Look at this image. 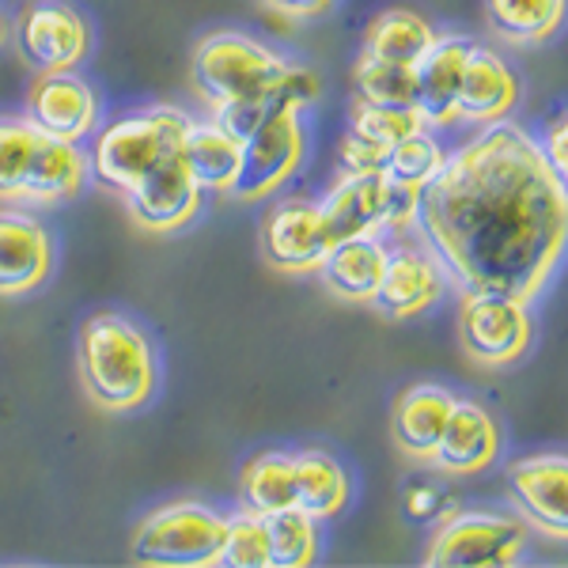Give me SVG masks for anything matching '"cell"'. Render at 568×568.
<instances>
[{
    "mask_svg": "<svg viewBox=\"0 0 568 568\" xmlns=\"http://www.w3.org/2000/svg\"><path fill=\"white\" fill-rule=\"evenodd\" d=\"M414 224L463 292L530 304L565 254V179L554 175L538 141L500 118L447 155L439 175L417 194Z\"/></svg>",
    "mask_w": 568,
    "mask_h": 568,
    "instance_id": "obj_1",
    "label": "cell"
},
{
    "mask_svg": "<svg viewBox=\"0 0 568 568\" xmlns=\"http://www.w3.org/2000/svg\"><path fill=\"white\" fill-rule=\"evenodd\" d=\"M80 379L88 398L106 414L141 409L155 394V353L141 326L103 311L80 329Z\"/></svg>",
    "mask_w": 568,
    "mask_h": 568,
    "instance_id": "obj_2",
    "label": "cell"
},
{
    "mask_svg": "<svg viewBox=\"0 0 568 568\" xmlns=\"http://www.w3.org/2000/svg\"><path fill=\"white\" fill-rule=\"evenodd\" d=\"M190 118L179 106H149L110 122L106 130L91 141L88 152V175L99 186L125 194L149 168H155L160 155L179 149Z\"/></svg>",
    "mask_w": 568,
    "mask_h": 568,
    "instance_id": "obj_3",
    "label": "cell"
},
{
    "mask_svg": "<svg viewBox=\"0 0 568 568\" xmlns=\"http://www.w3.org/2000/svg\"><path fill=\"white\" fill-rule=\"evenodd\" d=\"M227 519L197 500L149 511L133 535V561L160 568H216Z\"/></svg>",
    "mask_w": 568,
    "mask_h": 568,
    "instance_id": "obj_4",
    "label": "cell"
},
{
    "mask_svg": "<svg viewBox=\"0 0 568 568\" xmlns=\"http://www.w3.org/2000/svg\"><path fill=\"white\" fill-rule=\"evenodd\" d=\"M284 69H288V61L277 50L235 31L201 39L194 58H190V80H194L197 95L205 99L209 110L232 103V99L262 95Z\"/></svg>",
    "mask_w": 568,
    "mask_h": 568,
    "instance_id": "obj_5",
    "label": "cell"
},
{
    "mask_svg": "<svg viewBox=\"0 0 568 568\" xmlns=\"http://www.w3.org/2000/svg\"><path fill=\"white\" fill-rule=\"evenodd\" d=\"M414 190L390 186L379 171H353L329 186V194L318 201L329 246L356 235H375L379 227H406L414 224Z\"/></svg>",
    "mask_w": 568,
    "mask_h": 568,
    "instance_id": "obj_6",
    "label": "cell"
},
{
    "mask_svg": "<svg viewBox=\"0 0 568 568\" xmlns=\"http://www.w3.org/2000/svg\"><path fill=\"white\" fill-rule=\"evenodd\" d=\"M527 527L497 511L447 516L428 542V568H508L524 557Z\"/></svg>",
    "mask_w": 568,
    "mask_h": 568,
    "instance_id": "obj_7",
    "label": "cell"
},
{
    "mask_svg": "<svg viewBox=\"0 0 568 568\" xmlns=\"http://www.w3.org/2000/svg\"><path fill=\"white\" fill-rule=\"evenodd\" d=\"M240 144H243V163H240V179L232 186V197L243 201V205L273 197L284 182L296 175L300 163H304L307 136H304V122H300V110L270 114Z\"/></svg>",
    "mask_w": 568,
    "mask_h": 568,
    "instance_id": "obj_8",
    "label": "cell"
},
{
    "mask_svg": "<svg viewBox=\"0 0 568 568\" xmlns=\"http://www.w3.org/2000/svg\"><path fill=\"white\" fill-rule=\"evenodd\" d=\"M459 342L466 356L485 368H504V364L519 361L530 345L527 304L493 296V292H463Z\"/></svg>",
    "mask_w": 568,
    "mask_h": 568,
    "instance_id": "obj_9",
    "label": "cell"
},
{
    "mask_svg": "<svg viewBox=\"0 0 568 568\" xmlns=\"http://www.w3.org/2000/svg\"><path fill=\"white\" fill-rule=\"evenodd\" d=\"M16 42L34 72H69L88 58L91 27L65 0H31L16 20Z\"/></svg>",
    "mask_w": 568,
    "mask_h": 568,
    "instance_id": "obj_10",
    "label": "cell"
},
{
    "mask_svg": "<svg viewBox=\"0 0 568 568\" xmlns=\"http://www.w3.org/2000/svg\"><path fill=\"white\" fill-rule=\"evenodd\" d=\"M122 197H125V205H130V216L136 224L149 227L155 235H168V232L186 227L190 220L197 216L205 190L190 175L179 149H171L168 155H160L155 168L144 171Z\"/></svg>",
    "mask_w": 568,
    "mask_h": 568,
    "instance_id": "obj_11",
    "label": "cell"
},
{
    "mask_svg": "<svg viewBox=\"0 0 568 568\" xmlns=\"http://www.w3.org/2000/svg\"><path fill=\"white\" fill-rule=\"evenodd\" d=\"M27 118L34 130L80 144L99 125V95L77 72H39L27 91Z\"/></svg>",
    "mask_w": 568,
    "mask_h": 568,
    "instance_id": "obj_12",
    "label": "cell"
},
{
    "mask_svg": "<svg viewBox=\"0 0 568 568\" xmlns=\"http://www.w3.org/2000/svg\"><path fill=\"white\" fill-rule=\"evenodd\" d=\"M508 489L519 516L554 542L568 538V459L565 455H527L511 463Z\"/></svg>",
    "mask_w": 568,
    "mask_h": 568,
    "instance_id": "obj_13",
    "label": "cell"
},
{
    "mask_svg": "<svg viewBox=\"0 0 568 568\" xmlns=\"http://www.w3.org/2000/svg\"><path fill=\"white\" fill-rule=\"evenodd\" d=\"M53 240L27 209H0V296H27L50 277Z\"/></svg>",
    "mask_w": 568,
    "mask_h": 568,
    "instance_id": "obj_14",
    "label": "cell"
},
{
    "mask_svg": "<svg viewBox=\"0 0 568 568\" xmlns=\"http://www.w3.org/2000/svg\"><path fill=\"white\" fill-rule=\"evenodd\" d=\"M262 251L265 262L281 273H315L329 251L318 205L284 201V205L273 209L262 227Z\"/></svg>",
    "mask_w": 568,
    "mask_h": 568,
    "instance_id": "obj_15",
    "label": "cell"
},
{
    "mask_svg": "<svg viewBox=\"0 0 568 568\" xmlns=\"http://www.w3.org/2000/svg\"><path fill=\"white\" fill-rule=\"evenodd\" d=\"M444 288L447 273L439 270L433 254L417 251V246H398V251H387V265H383L372 304L387 318H414L433 307L444 296Z\"/></svg>",
    "mask_w": 568,
    "mask_h": 568,
    "instance_id": "obj_16",
    "label": "cell"
},
{
    "mask_svg": "<svg viewBox=\"0 0 568 568\" xmlns=\"http://www.w3.org/2000/svg\"><path fill=\"white\" fill-rule=\"evenodd\" d=\"M519 103V80L508 69V61L489 45H474L466 53L463 65V84H459V103H455V118L463 122H500L511 114V106Z\"/></svg>",
    "mask_w": 568,
    "mask_h": 568,
    "instance_id": "obj_17",
    "label": "cell"
},
{
    "mask_svg": "<svg viewBox=\"0 0 568 568\" xmlns=\"http://www.w3.org/2000/svg\"><path fill=\"white\" fill-rule=\"evenodd\" d=\"M500 455V433H497V420H493L478 402H459L455 398L452 417L444 425V436L436 444L433 463L444 474H481L497 463Z\"/></svg>",
    "mask_w": 568,
    "mask_h": 568,
    "instance_id": "obj_18",
    "label": "cell"
},
{
    "mask_svg": "<svg viewBox=\"0 0 568 568\" xmlns=\"http://www.w3.org/2000/svg\"><path fill=\"white\" fill-rule=\"evenodd\" d=\"M452 406L455 394L447 387H436V383H417V387L402 390L390 409V433L398 452H406L409 459L433 463Z\"/></svg>",
    "mask_w": 568,
    "mask_h": 568,
    "instance_id": "obj_19",
    "label": "cell"
},
{
    "mask_svg": "<svg viewBox=\"0 0 568 568\" xmlns=\"http://www.w3.org/2000/svg\"><path fill=\"white\" fill-rule=\"evenodd\" d=\"M466 53H470L466 39H436L433 50L414 65V110L425 125L455 122Z\"/></svg>",
    "mask_w": 568,
    "mask_h": 568,
    "instance_id": "obj_20",
    "label": "cell"
},
{
    "mask_svg": "<svg viewBox=\"0 0 568 568\" xmlns=\"http://www.w3.org/2000/svg\"><path fill=\"white\" fill-rule=\"evenodd\" d=\"M179 155L186 160L190 175L205 194H232L235 179H240V163H243V144L232 133H224L220 125L194 122L190 118L186 133L179 141Z\"/></svg>",
    "mask_w": 568,
    "mask_h": 568,
    "instance_id": "obj_21",
    "label": "cell"
},
{
    "mask_svg": "<svg viewBox=\"0 0 568 568\" xmlns=\"http://www.w3.org/2000/svg\"><path fill=\"white\" fill-rule=\"evenodd\" d=\"M383 265H387V246L375 235H356L342 240L326 251L318 273L326 277V288L345 304H372L375 288H379Z\"/></svg>",
    "mask_w": 568,
    "mask_h": 568,
    "instance_id": "obj_22",
    "label": "cell"
},
{
    "mask_svg": "<svg viewBox=\"0 0 568 568\" xmlns=\"http://www.w3.org/2000/svg\"><path fill=\"white\" fill-rule=\"evenodd\" d=\"M84 182H88V155L72 141H58V136L42 133L34 163L23 179L20 205H58V201L77 197L84 190Z\"/></svg>",
    "mask_w": 568,
    "mask_h": 568,
    "instance_id": "obj_23",
    "label": "cell"
},
{
    "mask_svg": "<svg viewBox=\"0 0 568 568\" xmlns=\"http://www.w3.org/2000/svg\"><path fill=\"white\" fill-rule=\"evenodd\" d=\"M439 39L436 27L425 16L409 12V8H387L368 23L364 31V53L379 61H394V65H409L414 69L433 42Z\"/></svg>",
    "mask_w": 568,
    "mask_h": 568,
    "instance_id": "obj_24",
    "label": "cell"
},
{
    "mask_svg": "<svg viewBox=\"0 0 568 568\" xmlns=\"http://www.w3.org/2000/svg\"><path fill=\"white\" fill-rule=\"evenodd\" d=\"M292 478H296V508L311 519H329L349 504V474L326 452L292 455Z\"/></svg>",
    "mask_w": 568,
    "mask_h": 568,
    "instance_id": "obj_25",
    "label": "cell"
},
{
    "mask_svg": "<svg viewBox=\"0 0 568 568\" xmlns=\"http://www.w3.org/2000/svg\"><path fill=\"white\" fill-rule=\"evenodd\" d=\"M485 20L504 42L535 45L565 23V0H485Z\"/></svg>",
    "mask_w": 568,
    "mask_h": 568,
    "instance_id": "obj_26",
    "label": "cell"
},
{
    "mask_svg": "<svg viewBox=\"0 0 568 568\" xmlns=\"http://www.w3.org/2000/svg\"><path fill=\"white\" fill-rule=\"evenodd\" d=\"M240 493L246 511L273 516V511L296 508V478H292V455L265 452L243 466Z\"/></svg>",
    "mask_w": 568,
    "mask_h": 568,
    "instance_id": "obj_27",
    "label": "cell"
},
{
    "mask_svg": "<svg viewBox=\"0 0 568 568\" xmlns=\"http://www.w3.org/2000/svg\"><path fill=\"white\" fill-rule=\"evenodd\" d=\"M444 160H447V152L439 149V141L428 133V125H420L417 133H409V136H402L398 144H390L387 155H383L379 175L387 179L390 186L420 194V190L439 175Z\"/></svg>",
    "mask_w": 568,
    "mask_h": 568,
    "instance_id": "obj_28",
    "label": "cell"
},
{
    "mask_svg": "<svg viewBox=\"0 0 568 568\" xmlns=\"http://www.w3.org/2000/svg\"><path fill=\"white\" fill-rule=\"evenodd\" d=\"M42 144V130H34L31 118L0 114V201H20L23 179Z\"/></svg>",
    "mask_w": 568,
    "mask_h": 568,
    "instance_id": "obj_29",
    "label": "cell"
},
{
    "mask_svg": "<svg viewBox=\"0 0 568 568\" xmlns=\"http://www.w3.org/2000/svg\"><path fill=\"white\" fill-rule=\"evenodd\" d=\"M262 519H265V538H270L273 568H307L315 561L318 535H315V519L307 511L284 508Z\"/></svg>",
    "mask_w": 568,
    "mask_h": 568,
    "instance_id": "obj_30",
    "label": "cell"
},
{
    "mask_svg": "<svg viewBox=\"0 0 568 568\" xmlns=\"http://www.w3.org/2000/svg\"><path fill=\"white\" fill-rule=\"evenodd\" d=\"M356 103L372 106H414V69L394 65V61H379L364 53L353 69Z\"/></svg>",
    "mask_w": 568,
    "mask_h": 568,
    "instance_id": "obj_31",
    "label": "cell"
},
{
    "mask_svg": "<svg viewBox=\"0 0 568 568\" xmlns=\"http://www.w3.org/2000/svg\"><path fill=\"white\" fill-rule=\"evenodd\" d=\"M420 114L414 106H372V103H356L353 110V125L349 133H356L361 141H368L372 149L387 152L390 144H398L402 136L420 130Z\"/></svg>",
    "mask_w": 568,
    "mask_h": 568,
    "instance_id": "obj_32",
    "label": "cell"
},
{
    "mask_svg": "<svg viewBox=\"0 0 568 568\" xmlns=\"http://www.w3.org/2000/svg\"><path fill=\"white\" fill-rule=\"evenodd\" d=\"M220 565L227 568H273L270 538H265V519L254 511H240L224 524V546H220Z\"/></svg>",
    "mask_w": 568,
    "mask_h": 568,
    "instance_id": "obj_33",
    "label": "cell"
},
{
    "mask_svg": "<svg viewBox=\"0 0 568 568\" xmlns=\"http://www.w3.org/2000/svg\"><path fill=\"white\" fill-rule=\"evenodd\" d=\"M383 149H372L368 141H361L356 133H345V141L337 144V171L353 175V171H379L383 168Z\"/></svg>",
    "mask_w": 568,
    "mask_h": 568,
    "instance_id": "obj_34",
    "label": "cell"
},
{
    "mask_svg": "<svg viewBox=\"0 0 568 568\" xmlns=\"http://www.w3.org/2000/svg\"><path fill=\"white\" fill-rule=\"evenodd\" d=\"M538 149H542L546 163L554 168V175L565 179V118H554V122H549V130Z\"/></svg>",
    "mask_w": 568,
    "mask_h": 568,
    "instance_id": "obj_35",
    "label": "cell"
},
{
    "mask_svg": "<svg viewBox=\"0 0 568 568\" xmlns=\"http://www.w3.org/2000/svg\"><path fill=\"white\" fill-rule=\"evenodd\" d=\"M265 4H273L292 20H315V16H326L334 8V0H265Z\"/></svg>",
    "mask_w": 568,
    "mask_h": 568,
    "instance_id": "obj_36",
    "label": "cell"
},
{
    "mask_svg": "<svg viewBox=\"0 0 568 568\" xmlns=\"http://www.w3.org/2000/svg\"><path fill=\"white\" fill-rule=\"evenodd\" d=\"M409 516H414V519H433L436 516V493L433 489H414V493H409Z\"/></svg>",
    "mask_w": 568,
    "mask_h": 568,
    "instance_id": "obj_37",
    "label": "cell"
},
{
    "mask_svg": "<svg viewBox=\"0 0 568 568\" xmlns=\"http://www.w3.org/2000/svg\"><path fill=\"white\" fill-rule=\"evenodd\" d=\"M8 34H12V27H8V20H4V12H0V45L8 42Z\"/></svg>",
    "mask_w": 568,
    "mask_h": 568,
    "instance_id": "obj_38",
    "label": "cell"
}]
</instances>
